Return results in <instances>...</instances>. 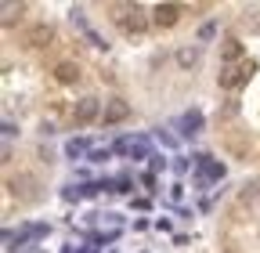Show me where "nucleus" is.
<instances>
[{"mask_svg": "<svg viewBox=\"0 0 260 253\" xmlns=\"http://www.w3.org/2000/svg\"><path fill=\"white\" fill-rule=\"evenodd\" d=\"M51 40H54V29H51L47 22L32 25V29H29V37H25V44H29V47H47Z\"/></svg>", "mask_w": 260, "mask_h": 253, "instance_id": "obj_6", "label": "nucleus"}, {"mask_svg": "<svg viewBox=\"0 0 260 253\" xmlns=\"http://www.w3.org/2000/svg\"><path fill=\"white\" fill-rule=\"evenodd\" d=\"M22 8L25 4H15V0H4V4H0V22H4V25H11L18 15H22Z\"/></svg>", "mask_w": 260, "mask_h": 253, "instance_id": "obj_9", "label": "nucleus"}, {"mask_svg": "<svg viewBox=\"0 0 260 253\" xmlns=\"http://www.w3.org/2000/svg\"><path fill=\"white\" fill-rule=\"evenodd\" d=\"M177 61L188 69V66H195V61H199V51H195V47H184V51H177Z\"/></svg>", "mask_w": 260, "mask_h": 253, "instance_id": "obj_12", "label": "nucleus"}, {"mask_svg": "<svg viewBox=\"0 0 260 253\" xmlns=\"http://www.w3.org/2000/svg\"><path fill=\"white\" fill-rule=\"evenodd\" d=\"M98 116H102L98 98H80L76 109H73V119H76V123H90V119H98Z\"/></svg>", "mask_w": 260, "mask_h": 253, "instance_id": "obj_4", "label": "nucleus"}, {"mask_svg": "<svg viewBox=\"0 0 260 253\" xmlns=\"http://www.w3.org/2000/svg\"><path fill=\"white\" fill-rule=\"evenodd\" d=\"M220 58H224V66H235V61H242V44L235 37H228L220 44Z\"/></svg>", "mask_w": 260, "mask_h": 253, "instance_id": "obj_7", "label": "nucleus"}, {"mask_svg": "<svg viewBox=\"0 0 260 253\" xmlns=\"http://www.w3.org/2000/svg\"><path fill=\"white\" fill-rule=\"evenodd\" d=\"M199 167H203V174H206V177H224V167H220V163H213L210 155H199Z\"/></svg>", "mask_w": 260, "mask_h": 253, "instance_id": "obj_10", "label": "nucleus"}, {"mask_svg": "<svg viewBox=\"0 0 260 253\" xmlns=\"http://www.w3.org/2000/svg\"><path fill=\"white\" fill-rule=\"evenodd\" d=\"M126 116H130V105H126L123 98H112V102H105V112H102L105 126H112V123H123Z\"/></svg>", "mask_w": 260, "mask_h": 253, "instance_id": "obj_5", "label": "nucleus"}, {"mask_svg": "<svg viewBox=\"0 0 260 253\" xmlns=\"http://www.w3.org/2000/svg\"><path fill=\"white\" fill-rule=\"evenodd\" d=\"M253 73H256V66H253L249 58L235 61V66H224V69H220V87H224V90H235V87H242Z\"/></svg>", "mask_w": 260, "mask_h": 253, "instance_id": "obj_1", "label": "nucleus"}, {"mask_svg": "<svg viewBox=\"0 0 260 253\" xmlns=\"http://www.w3.org/2000/svg\"><path fill=\"white\" fill-rule=\"evenodd\" d=\"M181 126H184V134H195V131H199V126H203V116H199V112H184Z\"/></svg>", "mask_w": 260, "mask_h": 253, "instance_id": "obj_11", "label": "nucleus"}, {"mask_svg": "<svg viewBox=\"0 0 260 253\" xmlns=\"http://www.w3.org/2000/svg\"><path fill=\"white\" fill-rule=\"evenodd\" d=\"M65 152H69V155H73V160H80V155L87 152V141H80V138H73L69 145H65Z\"/></svg>", "mask_w": 260, "mask_h": 253, "instance_id": "obj_13", "label": "nucleus"}, {"mask_svg": "<svg viewBox=\"0 0 260 253\" xmlns=\"http://www.w3.org/2000/svg\"><path fill=\"white\" fill-rule=\"evenodd\" d=\"M177 18H181V8L177 4H155V11H152V25H159V29L177 25Z\"/></svg>", "mask_w": 260, "mask_h": 253, "instance_id": "obj_2", "label": "nucleus"}, {"mask_svg": "<svg viewBox=\"0 0 260 253\" xmlns=\"http://www.w3.org/2000/svg\"><path fill=\"white\" fill-rule=\"evenodd\" d=\"M54 80L58 83H76L80 80V66H76V61H58V66H54Z\"/></svg>", "mask_w": 260, "mask_h": 253, "instance_id": "obj_8", "label": "nucleus"}, {"mask_svg": "<svg viewBox=\"0 0 260 253\" xmlns=\"http://www.w3.org/2000/svg\"><path fill=\"white\" fill-rule=\"evenodd\" d=\"M119 22H123V29L126 33H145V25H148V18H145V11L134 4V8H123V15H119Z\"/></svg>", "mask_w": 260, "mask_h": 253, "instance_id": "obj_3", "label": "nucleus"}]
</instances>
